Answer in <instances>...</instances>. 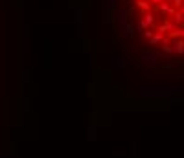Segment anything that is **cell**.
I'll use <instances>...</instances> for the list:
<instances>
[{"label":"cell","instance_id":"1","mask_svg":"<svg viewBox=\"0 0 184 158\" xmlns=\"http://www.w3.org/2000/svg\"><path fill=\"white\" fill-rule=\"evenodd\" d=\"M125 37L138 35L168 57L184 55V0H122Z\"/></svg>","mask_w":184,"mask_h":158}]
</instances>
